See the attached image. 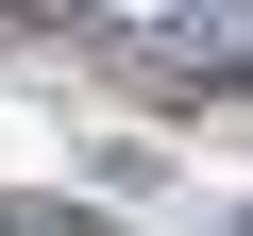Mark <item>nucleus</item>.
<instances>
[{
  "label": "nucleus",
  "mask_w": 253,
  "mask_h": 236,
  "mask_svg": "<svg viewBox=\"0 0 253 236\" xmlns=\"http://www.w3.org/2000/svg\"><path fill=\"white\" fill-rule=\"evenodd\" d=\"M236 236H253V219H236Z\"/></svg>",
  "instance_id": "f257e3e1"
}]
</instances>
